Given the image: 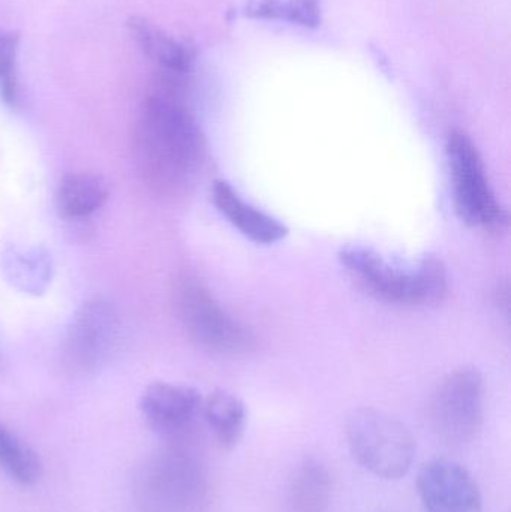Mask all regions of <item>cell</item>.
I'll return each instance as SVG.
<instances>
[{
    "label": "cell",
    "instance_id": "obj_1",
    "mask_svg": "<svg viewBox=\"0 0 511 512\" xmlns=\"http://www.w3.org/2000/svg\"><path fill=\"white\" fill-rule=\"evenodd\" d=\"M188 78H156L141 104L132 135L135 165L147 185L179 192L197 176L206 141L186 99Z\"/></svg>",
    "mask_w": 511,
    "mask_h": 512
},
{
    "label": "cell",
    "instance_id": "obj_2",
    "mask_svg": "<svg viewBox=\"0 0 511 512\" xmlns=\"http://www.w3.org/2000/svg\"><path fill=\"white\" fill-rule=\"evenodd\" d=\"M339 262L366 294L390 304L441 303L449 289L446 267L434 256L404 265L389 261L372 249L348 246L339 252Z\"/></svg>",
    "mask_w": 511,
    "mask_h": 512
},
{
    "label": "cell",
    "instance_id": "obj_3",
    "mask_svg": "<svg viewBox=\"0 0 511 512\" xmlns=\"http://www.w3.org/2000/svg\"><path fill=\"white\" fill-rule=\"evenodd\" d=\"M206 492V471L188 439L171 441L156 451L135 478V504L140 512H198Z\"/></svg>",
    "mask_w": 511,
    "mask_h": 512
},
{
    "label": "cell",
    "instance_id": "obj_4",
    "mask_svg": "<svg viewBox=\"0 0 511 512\" xmlns=\"http://www.w3.org/2000/svg\"><path fill=\"white\" fill-rule=\"evenodd\" d=\"M345 438L354 460L381 480H401L413 466L416 441L410 429L389 412L356 409L345 421Z\"/></svg>",
    "mask_w": 511,
    "mask_h": 512
},
{
    "label": "cell",
    "instance_id": "obj_5",
    "mask_svg": "<svg viewBox=\"0 0 511 512\" xmlns=\"http://www.w3.org/2000/svg\"><path fill=\"white\" fill-rule=\"evenodd\" d=\"M446 152L459 218L470 227L503 231L509 218L497 200L485 162L474 141L465 132H452Z\"/></svg>",
    "mask_w": 511,
    "mask_h": 512
},
{
    "label": "cell",
    "instance_id": "obj_6",
    "mask_svg": "<svg viewBox=\"0 0 511 512\" xmlns=\"http://www.w3.org/2000/svg\"><path fill=\"white\" fill-rule=\"evenodd\" d=\"M174 307L188 336L201 348L224 355L249 351L251 331L222 309L209 289L194 277H182L174 286Z\"/></svg>",
    "mask_w": 511,
    "mask_h": 512
},
{
    "label": "cell",
    "instance_id": "obj_7",
    "mask_svg": "<svg viewBox=\"0 0 511 512\" xmlns=\"http://www.w3.org/2000/svg\"><path fill=\"white\" fill-rule=\"evenodd\" d=\"M429 423L437 438L452 448L473 444L485 424V382L473 367L450 373L429 403Z\"/></svg>",
    "mask_w": 511,
    "mask_h": 512
},
{
    "label": "cell",
    "instance_id": "obj_8",
    "mask_svg": "<svg viewBox=\"0 0 511 512\" xmlns=\"http://www.w3.org/2000/svg\"><path fill=\"white\" fill-rule=\"evenodd\" d=\"M116 307L104 297L90 298L72 318L63 343V363L75 375L101 369L119 337Z\"/></svg>",
    "mask_w": 511,
    "mask_h": 512
},
{
    "label": "cell",
    "instance_id": "obj_9",
    "mask_svg": "<svg viewBox=\"0 0 511 512\" xmlns=\"http://www.w3.org/2000/svg\"><path fill=\"white\" fill-rule=\"evenodd\" d=\"M416 486L425 512H483L479 483L461 463L449 459L425 463Z\"/></svg>",
    "mask_w": 511,
    "mask_h": 512
},
{
    "label": "cell",
    "instance_id": "obj_10",
    "mask_svg": "<svg viewBox=\"0 0 511 512\" xmlns=\"http://www.w3.org/2000/svg\"><path fill=\"white\" fill-rule=\"evenodd\" d=\"M141 415L147 426L170 441L188 439L201 415L203 397L195 388L171 382H153L140 397Z\"/></svg>",
    "mask_w": 511,
    "mask_h": 512
},
{
    "label": "cell",
    "instance_id": "obj_11",
    "mask_svg": "<svg viewBox=\"0 0 511 512\" xmlns=\"http://www.w3.org/2000/svg\"><path fill=\"white\" fill-rule=\"evenodd\" d=\"M212 200L234 228L258 245H275L287 237L288 228L281 221L246 203L225 180L213 182Z\"/></svg>",
    "mask_w": 511,
    "mask_h": 512
},
{
    "label": "cell",
    "instance_id": "obj_12",
    "mask_svg": "<svg viewBox=\"0 0 511 512\" xmlns=\"http://www.w3.org/2000/svg\"><path fill=\"white\" fill-rule=\"evenodd\" d=\"M128 29L138 48L155 63L158 74L189 77L195 62L191 45L173 38L146 18H129Z\"/></svg>",
    "mask_w": 511,
    "mask_h": 512
},
{
    "label": "cell",
    "instance_id": "obj_13",
    "mask_svg": "<svg viewBox=\"0 0 511 512\" xmlns=\"http://www.w3.org/2000/svg\"><path fill=\"white\" fill-rule=\"evenodd\" d=\"M110 189L104 177L93 173L66 174L56 188L54 203L62 218L83 219L107 203Z\"/></svg>",
    "mask_w": 511,
    "mask_h": 512
},
{
    "label": "cell",
    "instance_id": "obj_14",
    "mask_svg": "<svg viewBox=\"0 0 511 512\" xmlns=\"http://www.w3.org/2000/svg\"><path fill=\"white\" fill-rule=\"evenodd\" d=\"M201 415L221 450H234L242 441L246 429V408L236 394L213 391L203 399Z\"/></svg>",
    "mask_w": 511,
    "mask_h": 512
},
{
    "label": "cell",
    "instance_id": "obj_15",
    "mask_svg": "<svg viewBox=\"0 0 511 512\" xmlns=\"http://www.w3.org/2000/svg\"><path fill=\"white\" fill-rule=\"evenodd\" d=\"M332 477L323 463L308 459L297 468L291 483L290 501L293 512H330Z\"/></svg>",
    "mask_w": 511,
    "mask_h": 512
},
{
    "label": "cell",
    "instance_id": "obj_16",
    "mask_svg": "<svg viewBox=\"0 0 511 512\" xmlns=\"http://www.w3.org/2000/svg\"><path fill=\"white\" fill-rule=\"evenodd\" d=\"M0 471L26 487L35 486L44 471L39 454L3 421H0Z\"/></svg>",
    "mask_w": 511,
    "mask_h": 512
},
{
    "label": "cell",
    "instance_id": "obj_17",
    "mask_svg": "<svg viewBox=\"0 0 511 512\" xmlns=\"http://www.w3.org/2000/svg\"><path fill=\"white\" fill-rule=\"evenodd\" d=\"M18 48H20L18 32L0 27V99L11 110H17L21 104L20 78H18L17 68Z\"/></svg>",
    "mask_w": 511,
    "mask_h": 512
},
{
    "label": "cell",
    "instance_id": "obj_18",
    "mask_svg": "<svg viewBox=\"0 0 511 512\" xmlns=\"http://www.w3.org/2000/svg\"><path fill=\"white\" fill-rule=\"evenodd\" d=\"M249 14L261 18H285L303 26H317L321 20V0H254Z\"/></svg>",
    "mask_w": 511,
    "mask_h": 512
}]
</instances>
